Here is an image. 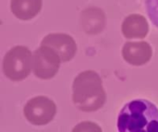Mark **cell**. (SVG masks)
Segmentation results:
<instances>
[{
  "label": "cell",
  "mask_w": 158,
  "mask_h": 132,
  "mask_svg": "<svg viewBox=\"0 0 158 132\" xmlns=\"http://www.w3.org/2000/svg\"><path fill=\"white\" fill-rule=\"evenodd\" d=\"M118 132H158V108L152 102L137 99L126 104L118 118Z\"/></svg>",
  "instance_id": "obj_1"
},
{
  "label": "cell",
  "mask_w": 158,
  "mask_h": 132,
  "mask_svg": "<svg viewBox=\"0 0 158 132\" xmlns=\"http://www.w3.org/2000/svg\"><path fill=\"white\" fill-rule=\"evenodd\" d=\"M72 101L82 112L101 109L106 101V93L100 76L94 70L80 73L72 84Z\"/></svg>",
  "instance_id": "obj_2"
},
{
  "label": "cell",
  "mask_w": 158,
  "mask_h": 132,
  "mask_svg": "<svg viewBox=\"0 0 158 132\" xmlns=\"http://www.w3.org/2000/svg\"><path fill=\"white\" fill-rule=\"evenodd\" d=\"M32 68V56L26 46L18 45L11 48L3 59V71L12 81L26 79Z\"/></svg>",
  "instance_id": "obj_3"
},
{
  "label": "cell",
  "mask_w": 158,
  "mask_h": 132,
  "mask_svg": "<svg viewBox=\"0 0 158 132\" xmlns=\"http://www.w3.org/2000/svg\"><path fill=\"white\" fill-rule=\"evenodd\" d=\"M25 118L34 126H44L50 123L56 114V105L46 96H36L27 102L23 108Z\"/></svg>",
  "instance_id": "obj_4"
},
{
  "label": "cell",
  "mask_w": 158,
  "mask_h": 132,
  "mask_svg": "<svg viewBox=\"0 0 158 132\" xmlns=\"http://www.w3.org/2000/svg\"><path fill=\"white\" fill-rule=\"evenodd\" d=\"M61 62L56 52L49 46L41 44L32 55L33 73L41 80H50L57 73Z\"/></svg>",
  "instance_id": "obj_5"
},
{
  "label": "cell",
  "mask_w": 158,
  "mask_h": 132,
  "mask_svg": "<svg viewBox=\"0 0 158 132\" xmlns=\"http://www.w3.org/2000/svg\"><path fill=\"white\" fill-rule=\"evenodd\" d=\"M41 44L51 47L58 54L62 62L70 61L77 52L76 42L66 33H50L43 39Z\"/></svg>",
  "instance_id": "obj_6"
},
{
  "label": "cell",
  "mask_w": 158,
  "mask_h": 132,
  "mask_svg": "<svg viewBox=\"0 0 158 132\" xmlns=\"http://www.w3.org/2000/svg\"><path fill=\"white\" fill-rule=\"evenodd\" d=\"M153 50L146 42H128L122 48V56L132 66H143L152 57Z\"/></svg>",
  "instance_id": "obj_7"
},
{
  "label": "cell",
  "mask_w": 158,
  "mask_h": 132,
  "mask_svg": "<svg viewBox=\"0 0 158 132\" xmlns=\"http://www.w3.org/2000/svg\"><path fill=\"white\" fill-rule=\"evenodd\" d=\"M121 30L123 35L128 39H142L148 34L149 24L143 16L139 14H131L124 19Z\"/></svg>",
  "instance_id": "obj_8"
},
{
  "label": "cell",
  "mask_w": 158,
  "mask_h": 132,
  "mask_svg": "<svg viewBox=\"0 0 158 132\" xmlns=\"http://www.w3.org/2000/svg\"><path fill=\"white\" fill-rule=\"evenodd\" d=\"M42 0H11V11L16 18L21 20H30L35 18L42 9Z\"/></svg>",
  "instance_id": "obj_9"
},
{
  "label": "cell",
  "mask_w": 158,
  "mask_h": 132,
  "mask_svg": "<svg viewBox=\"0 0 158 132\" xmlns=\"http://www.w3.org/2000/svg\"><path fill=\"white\" fill-rule=\"evenodd\" d=\"M145 6L151 21L158 28V0H145Z\"/></svg>",
  "instance_id": "obj_10"
},
{
  "label": "cell",
  "mask_w": 158,
  "mask_h": 132,
  "mask_svg": "<svg viewBox=\"0 0 158 132\" xmlns=\"http://www.w3.org/2000/svg\"><path fill=\"white\" fill-rule=\"evenodd\" d=\"M71 132H103L100 126L91 121H82L76 125Z\"/></svg>",
  "instance_id": "obj_11"
}]
</instances>
